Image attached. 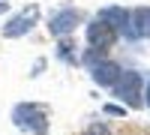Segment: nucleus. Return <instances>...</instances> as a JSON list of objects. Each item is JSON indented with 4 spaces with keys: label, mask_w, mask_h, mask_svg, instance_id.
I'll list each match as a JSON object with an SVG mask.
<instances>
[{
    "label": "nucleus",
    "mask_w": 150,
    "mask_h": 135,
    "mask_svg": "<svg viewBox=\"0 0 150 135\" xmlns=\"http://www.w3.org/2000/svg\"><path fill=\"white\" fill-rule=\"evenodd\" d=\"M12 123H15L21 132L45 135L48 132V108L36 105V102H21V105L12 108Z\"/></svg>",
    "instance_id": "nucleus-1"
},
{
    "label": "nucleus",
    "mask_w": 150,
    "mask_h": 135,
    "mask_svg": "<svg viewBox=\"0 0 150 135\" xmlns=\"http://www.w3.org/2000/svg\"><path fill=\"white\" fill-rule=\"evenodd\" d=\"M111 90H114V96H117L120 102H126L129 108H138L144 102L141 99V96H144V81H141L138 72H123Z\"/></svg>",
    "instance_id": "nucleus-2"
},
{
    "label": "nucleus",
    "mask_w": 150,
    "mask_h": 135,
    "mask_svg": "<svg viewBox=\"0 0 150 135\" xmlns=\"http://www.w3.org/2000/svg\"><path fill=\"white\" fill-rule=\"evenodd\" d=\"M120 30L114 27V24H108L105 18H93V24H87V42H90V48H99V51H108L111 45L117 42Z\"/></svg>",
    "instance_id": "nucleus-3"
},
{
    "label": "nucleus",
    "mask_w": 150,
    "mask_h": 135,
    "mask_svg": "<svg viewBox=\"0 0 150 135\" xmlns=\"http://www.w3.org/2000/svg\"><path fill=\"white\" fill-rule=\"evenodd\" d=\"M39 21V6H27V9H21L18 15H12L6 24H3V36L6 39H15V36H24L27 30H33V24Z\"/></svg>",
    "instance_id": "nucleus-4"
},
{
    "label": "nucleus",
    "mask_w": 150,
    "mask_h": 135,
    "mask_svg": "<svg viewBox=\"0 0 150 135\" xmlns=\"http://www.w3.org/2000/svg\"><path fill=\"white\" fill-rule=\"evenodd\" d=\"M78 21H81V12H78V9H60V12L51 15L48 30H51V36H69Z\"/></svg>",
    "instance_id": "nucleus-5"
},
{
    "label": "nucleus",
    "mask_w": 150,
    "mask_h": 135,
    "mask_svg": "<svg viewBox=\"0 0 150 135\" xmlns=\"http://www.w3.org/2000/svg\"><path fill=\"white\" fill-rule=\"evenodd\" d=\"M120 75H123V69L114 63V60H99L96 66H90V78L99 84V87H114Z\"/></svg>",
    "instance_id": "nucleus-6"
},
{
    "label": "nucleus",
    "mask_w": 150,
    "mask_h": 135,
    "mask_svg": "<svg viewBox=\"0 0 150 135\" xmlns=\"http://www.w3.org/2000/svg\"><path fill=\"white\" fill-rule=\"evenodd\" d=\"M129 30L132 39H150V9H135L129 12Z\"/></svg>",
    "instance_id": "nucleus-7"
},
{
    "label": "nucleus",
    "mask_w": 150,
    "mask_h": 135,
    "mask_svg": "<svg viewBox=\"0 0 150 135\" xmlns=\"http://www.w3.org/2000/svg\"><path fill=\"white\" fill-rule=\"evenodd\" d=\"M99 18H105L108 24H114L120 33H126L129 39H132V30H129V12H126V9H120V6H108V9L99 12Z\"/></svg>",
    "instance_id": "nucleus-8"
},
{
    "label": "nucleus",
    "mask_w": 150,
    "mask_h": 135,
    "mask_svg": "<svg viewBox=\"0 0 150 135\" xmlns=\"http://www.w3.org/2000/svg\"><path fill=\"white\" fill-rule=\"evenodd\" d=\"M84 135H114V132H111L105 123H93V126H87V132Z\"/></svg>",
    "instance_id": "nucleus-9"
},
{
    "label": "nucleus",
    "mask_w": 150,
    "mask_h": 135,
    "mask_svg": "<svg viewBox=\"0 0 150 135\" xmlns=\"http://www.w3.org/2000/svg\"><path fill=\"white\" fill-rule=\"evenodd\" d=\"M72 48H75V45L63 39V42H60V51H57V54H60V57H63V60H72Z\"/></svg>",
    "instance_id": "nucleus-10"
},
{
    "label": "nucleus",
    "mask_w": 150,
    "mask_h": 135,
    "mask_svg": "<svg viewBox=\"0 0 150 135\" xmlns=\"http://www.w3.org/2000/svg\"><path fill=\"white\" fill-rule=\"evenodd\" d=\"M105 114H111V117H123V105H108Z\"/></svg>",
    "instance_id": "nucleus-11"
},
{
    "label": "nucleus",
    "mask_w": 150,
    "mask_h": 135,
    "mask_svg": "<svg viewBox=\"0 0 150 135\" xmlns=\"http://www.w3.org/2000/svg\"><path fill=\"white\" fill-rule=\"evenodd\" d=\"M0 12H6V0H0Z\"/></svg>",
    "instance_id": "nucleus-12"
},
{
    "label": "nucleus",
    "mask_w": 150,
    "mask_h": 135,
    "mask_svg": "<svg viewBox=\"0 0 150 135\" xmlns=\"http://www.w3.org/2000/svg\"><path fill=\"white\" fill-rule=\"evenodd\" d=\"M147 108H150V84H147Z\"/></svg>",
    "instance_id": "nucleus-13"
}]
</instances>
